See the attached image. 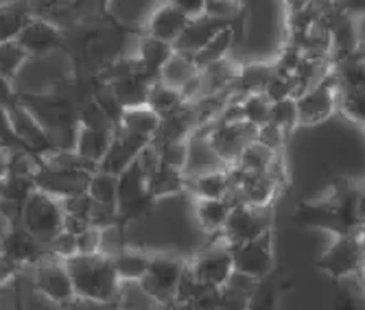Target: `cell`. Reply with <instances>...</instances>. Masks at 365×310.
Instances as JSON below:
<instances>
[{"label": "cell", "instance_id": "1", "mask_svg": "<svg viewBox=\"0 0 365 310\" xmlns=\"http://www.w3.org/2000/svg\"><path fill=\"white\" fill-rule=\"evenodd\" d=\"M295 221L304 227H317L341 234H363V188L346 177H333V190L322 201H300Z\"/></svg>", "mask_w": 365, "mask_h": 310}, {"label": "cell", "instance_id": "2", "mask_svg": "<svg viewBox=\"0 0 365 310\" xmlns=\"http://www.w3.org/2000/svg\"><path fill=\"white\" fill-rule=\"evenodd\" d=\"M73 280L75 297L92 304H114L120 297V280L112 258L103 252L77 254L63 260Z\"/></svg>", "mask_w": 365, "mask_h": 310}, {"label": "cell", "instance_id": "3", "mask_svg": "<svg viewBox=\"0 0 365 310\" xmlns=\"http://www.w3.org/2000/svg\"><path fill=\"white\" fill-rule=\"evenodd\" d=\"M274 229V205L256 203H232V210L225 219L223 229L219 232L227 247L245 243L264 232Z\"/></svg>", "mask_w": 365, "mask_h": 310}, {"label": "cell", "instance_id": "4", "mask_svg": "<svg viewBox=\"0 0 365 310\" xmlns=\"http://www.w3.org/2000/svg\"><path fill=\"white\" fill-rule=\"evenodd\" d=\"M61 219H63L61 201L40 188H33V192L22 205L20 223L36 236L40 243H44V247L57 232H61Z\"/></svg>", "mask_w": 365, "mask_h": 310}, {"label": "cell", "instance_id": "5", "mask_svg": "<svg viewBox=\"0 0 365 310\" xmlns=\"http://www.w3.org/2000/svg\"><path fill=\"white\" fill-rule=\"evenodd\" d=\"M230 254L235 275L260 282L269 278L274 271V234L264 232L252 240H245V243L232 245Z\"/></svg>", "mask_w": 365, "mask_h": 310}, {"label": "cell", "instance_id": "6", "mask_svg": "<svg viewBox=\"0 0 365 310\" xmlns=\"http://www.w3.org/2000/svg\"><path fill=\"white\" fill-rule=\"evenodd\" d=\"M217 236H219V240L210 238V245L206 249L199 252L192 260L184 262L186 273H190L197 282H202L208 289L225 286L232 280V275H235L230 247L223 243L219 232H217Z\"/></svg>", "mask_w": 365, "mask_h": 310}, {"label": "cell", "instance_id": "7", "mask_svg": "<svg viewBox=\"0 0 365 310\" xmlns=\"http://www.w3.org/2000/svg\"><path fill=\"white\" fill-rule=\"evenodd\" d=\"M337 90L339 81L330 68V73L322 81L307 88L300 96H295L297 127H313L333 116L337 110Z\"/></svg>", "mask_w": 365, "mask_h": 310}, {"label": "cell", "instance_id": "8", "mask_svg": "<svg viewBox=\"0 0 365 310\" xmlns=\"http://www.w3.org/2000/svg\"><path fill=\"white\" fill-rule=\"evenodd\" d=\"M363 260H365L363 234H341L328 247V252L315 262V267L328 273L333 280H344L348 275H354L363 269Z\"/></svg>", "mask_w": 365, "mask_h": 310}, {"label": "cell", "instance_id": "9", "mask_svg": "<svg viewBox=\"0 0 365 310\" xmlns=\"http://www.w3.org/2000/svg\"><path fill=\"white\" fill-rule=\"evenodd\" d=\"M182 273H184V262L158 256L149 260L147 273L138 280V284L149 299H153L164 308H173Z\"/></svg>", "mask_w": 365, "mask_h": 310}, {"label": "cell", "instance_id": "10", "mask_svg": "<svg viewBox=\"0 0 365 310\" xmlns=\"http://www.w3.org/2000/svg\"><path fill=\"white\" fill-rule=\"evenodd\" d=\"M256 129L254 125L241 120V123H215L204 135L208 140V147L221 160L225 166H232L241 155V151L256 140Z\"/></svg>", "mask_w": 365, "mask_h": 310}, {"label": "cell", "instance_id": "11", "mask_svg": "<svg viewBox=\"0 0 365 310\" xmlns=\"http://www.w3.org/2000/svg\"><path fill=\"white\" fill-rule=\"evenodd\" d=\"M36 269H38V275H36L38 293H42L46 299H51L53 304H59V306H66L75 299L73 280H71L63 260L46 256L36 264Z\"/></svg>", "mask_w": 365, "mask_h": 310}, {"label": "cell", "instance_id": "12", "mask_svg": "<svg viewBox=\"0 0 365 310\" xmlns=\"http://www.w3.org/2000/svg\"><path fill=\"white\" fill-rule=\"evenodd\" d=\"M0 254L16 262L20 269L36 267L42 258L48 256L44 243H40L20 221L11 223V229L0 238Z\"/></svg>", "mask_w": 365, "mask_h": 310}, {"label": "cell", "instance_id": "13", "mask_svg": "<svg viewBox=\"0 0 365 310\" xmlns=\"http://www.w3.org/2000/svg\"><path fill=\"white\" fill-rule=\"evenodd\" d=\"M90 170L81 168H63V166H38V170L33 173V184L36 188L63 199L75 192H83L88 186Z\"/></svg>", "mask_w": 365, "mask_h": 310}, {"label": "cell", "instance_id": "14", "mask_svg": "<svg viewBox=\"0 0 365 310\" xmlns=\"http://www.w3.org/2000/svg\"><path fill=\"white\" fill-rule=\"evenodd\" d=\"M16 42L31 55H46L51 51H59L66 48V38L59 29V24L42 18V16H33L26 26L16 36Z\"/></svg>", "mask_w": 365, "mask_h": 310}, {"label": "cell", "instance_id": "15", "mask_svg": "<svg viewBox=\"0 0 365 310\" xmlns=\"http://www.w3.org/2000/svg\"><path fill=\"white\" fill-rule=\"evenodd\" d=\"M145 145H149L147 138L129 133L127 129L116 125L114 133H112V140H110V147H108L106 155L101 157V162H98L96 168H101L112 175H118L129 162H134L138 157V153L143 151Z\"/></svg>", "mask_w": 365, "mask_h": 310}, {"label": "cell", "instance_id": "16", "mask_svg": "<svg viewBox=\"0 0 365 310\" xmlns=\"http://www.w3.org/2000/svg\"><path fill=\"white\" fill-rule=\"evenodd\" d=\"M175 48L171 42H164L160 38H153L149 33H143L138 40V51H136V73L143 75L147 81H158L160 79V71L164 68L171 57H173Z\"/></svg>", "mask_w": 365, "mask_h": 310}, {"label": "cell", "instance_id": "17", "mask_svg": "<svg viewBox=\"0 0 365 310\" xmlns=\"http://www.w3.org/2000/svg\"><path fill=\"white\" fill-rule=\"evenodd\" d=\"M114 133V125H101V127H88V125H75V140H73V151L81 155L88 162H94L98 166L101 157L106 155L110 140Z\"/></svg>", "mask_w": 365, "mask_h": 310}, {"label": "cell", "instance_id": "18", "mask_svg": "<svg viewBox=\"0 0 365 310\" xmlns=\"http://www.w3.org/2000/svg\"><path fill=\"white\" fill-rule=\"evenodd\" d=\"M186 22H188V16L184 11H180L175 5L167 3V0H162V3L151 11L149 20L145 24V33L173 44L180 38V33L184 31Z\"/></svg>", "mask_w": 365, "mask_h": 310}, {"label": "cell", "instance_id": "19", "mask_svg": "<svg viewBox=\"0 0 365 310\" xmlns=\"http://www.w3.org/2000/svg\"><path fill=\"white\" fill-rule=\"evenodd\" d=\"M225 24H227V22L217 20V18H210V16H206V14L192 16V18H188L184 31L180 33V38L173 42V48L180 51V53L192 55L195 51L202 48V46L215 36V33H217L221 26H225Z\"/></svg>", "mask_w": 365, "mask_h": 310}, {"label": "cell", "instance_id": "20", "mask_svg": "<svg viewBox=\"0 0 365 310\" xmlns=\"http://www.w3.org/2000/svg\"><path fill=\"white\" fill-rule=\"evenodd\" d=\"M186 190V170L175 168L167 162H158V166L147 175V192L160 201L164 197H175Z\"/></svg>", "mask_w": 365, "mask_h": 310}, {"label": "cell", "instance_id": "21", "mask_svg": "<svg viewBox=\"0 0 365 310\" xmlns=\"http://www.w3.org/2000/svg\"><path fill=\"white\" fill-rule=\"evenodd\" d=\"M328 33H330V59L344 57V55L356 51L359 46H363L356 20L341 11L333 18V22L328 24Z\"/></svg>", "mask_w": 365, "mask_h": 310}, {"label": "cell", "instance_id": "22", "mask_svg": "<svg viewBox=\"0 0 365 310\" xmlns=\"http://www.w3.org/2000/svg\"><path fill=\"white\" fill-rule=\"evenodd\" d=\"M274 75V63L272 61H247L239 63L237 79L232 83L230 94L245 96V94H258L264 92V86L269 83Z\"/></svg>", "mask_w": 365, "mask_h": 310}, {"label": "cell", "instance_id": "23", "mask_svg": "<svg viewBox=\"0 0 365 310\" xmlns=\"http://www.w3.org/2000/svg\"><path fill=\"white\" fill-rule=\"evenodd\" d=\"M239 73V61H232L227 57L206 66L199 71L202 77V96L204 94H230L232 83Z\"/></svg>", "mask_w": 365, "mask_h": 310}, {"label": "cell", "instance_id": "24", "mask_svg": "<svg viewBox=\"0 0 365 310\" xmlns=\"http://www.w3.org/2000/svg\"><path fill=\"white\" fill-rule=\"evenodd\" d=\"M235 42H237V26H235V22H227L225 26H221L215 33V36L202 48L195 51L190 57H192L195 66L199 68V71H202V68H206V66L227 57L232 46H235Z\"/></svg>", "mask_w": 365, "mask_h": 310}, {"label": "cell", "instance_id": "25", "mask_svg": "<svg viewBox=\"0 0 365 310\" xmlns=\"http://www.w3.org/2000/svg\"><path fill=\"white\" fill-rule=\"evenodd\" d=\"M184 103H186V98H184L180 88H173V86L164 83L160 79L149 86L147 98H145V105H149L160 118L180 112Z\"/></svg>", "mask_w": 365, "mask_h": 310}, {"label": "cell", "instance_id": "26", "mask_svg": "<svg viewBox=\"0 0 365 310\" xmlns=\"http://www.w3.org/2000/svg\"><path fill=\"white\" fill-rule=\"evenodd\" d=\"M232 210V201L227 197H215V199H197L195 203V217L197 223L204 232L215 234L221 232L225 225V219Z\"/></svg>", "mask_w": 365, "mask_h": 310}, {"label": "cell", "instance_id": "27", "mask_svg": "<svg viewBox=\"0 0 365 310\" xmlns=\"http://www.w3.org/2000/svg\"><path fill=\"white\" fill-rule=\"evenodd\" d=\"M160 125V116L149 108V105H131V108H123L120 116H118V127L127 129L129 133H136L140 138H149L153 135V131Z\"/></svg>", "mask_w": 365, "mask_h": 310}, {"label": "cell", "instance_id": "28", "mask_svg": "<svg viewBox=\"0 0 365 310\" xmlns=\"http://www.w3.org/2000/svg\"><path fill=\"white\" fill-rule=\"evenodd\" d=\"M33 18V9L29 0H16V3L0 5V42L16 40L18 33Z\"/></svg>", "mask_w": 365, "mask_h": 310}, {"label": "cell", "instance_id": "29", "mask_svg": "<svg viewBox=\"0 0 365 310\" xmlns=\"http://www.w3.org/2000/svg\"><path fill=\"white\" fill-rule=\"evenodd\" d=\"M110 258H112L114 271H116L120 282H138L147 273V267H149V260H151V256H147V254H143L138 249H129V247L118 249Z\"/></svg>", "mask_w": 365, "mask_h": 310}, {"label": "cell", "instance_id": "30", "mask_svg": "<svg viewBox=\"0 0 365 310\" xmlns=\"http://www.w3.org/2000/svg\"><path fill=\"white\" fill-rule=\"evenodd\" d=\"M186 190H190L195 199L227 197L230 175H227V170H210V173H204V175L186 177Z\"/></svg>", "mask_w": 365, "mask_h": 310}, {"label": "cell", "instance_id": "31", "mask_svg": "<svg viewBox=\"0 0 365 310\" xmlns=\"http://www.w3.org/2000/svg\"><path fill=\"white\" fill-rule=\"evenodd\" d=\"M145 192H147V177L143 173L140 164L134 160L116 175V205L131 201V199H138Z\"/></svg>", "mask_w": 365, "mask_h": 310}, {"label": "cell", "instance_id": "32", "mask_svg": "<svg viewBox=\"0 0 365 310\" xmlns=\"http://www.w3.org/2000/svg\"><path fill=\"white\" fill-rule=\"evenodd\" d=\"M199 75V68L195 66L192 57L188 53H180L175 51L173 57L164 63V68L160 71V81L169 83L173 88H184L188 81H192Z\"/></svg>", "mask_w": 365, "mask_h": 310}, {"label": "cell", "instance_id": "33", "mask_svg": "<svg viewBox=\"0 0 365 310\" xmlns=\"http://www.w3.org/2000/svg\"><path fill=\"white\" fill-rule=\"evenodd\" d=\"M86 192L94 199V203L106 205V208H116V175L106 173L101 168L92 170Z\"/></svg>", "mask_w": 365, "mask_h": 310}, {"label": "cell", "instance_id": "34", "mask_svg": "<svg viewBox=\"0 0 365 310\" xmlns=\"http://www.w3.org/2000/svg\"><path fill=\"white\" fill-rule=\"evenodd\" d=\"M29 59H31V55L16 40L0 42V79L14 83L18 73L22 71Z\"/></svg>", "mask_w": 365, "mask_h": 310}, {"label": "cell", "instance_id": "35", "mask_svg": "<svg viewBox=\"0 0 365 310\" xmlns=\"http://www.w3.org/2000/svg\"><path fill=\"white\" fill-rule=\"evenodd\" d=\"M337 108L341 116L354 125H365V88H341L337 90Z\"/></svg>", "mask_w": 365, "mask_h": 310}, {"label": "cell", "instance_id": "36", "mask_svg": "<svg viewBox=\"0 0 365 310\" xmlns=\"http://www.w3.org/2000/svg\"><path fill=\"white\" fill-rule=\"evenodd\" d=\"M241 98V112H243V120L254 125V127H260L269 120V108H272V100L264 96L262 92L258 94H245V96H239Z\"/></svg>", "mask_w": 365, "mask_h": 310}, {"label": "cell", "instance_id": "37", "mask_svg": "<svg viewBox=\"0 0 365 310\" xmlns=\"http://www.w3.org/2000/svg\"><path fill=\"white\" fill-rule=\"evenodd\" d=\"M264 96L269 100H282V98H295L302 94V86L300 79L295 75H282V73H274L269 83L264 86Z\"/></svg>", "mask_w": 365, "mask_h": 310}, {"label": "cell", "instance_id": "38", "mask_svg": "<svg viewBox=\"0 0 365 310\" xmlns=\"http://www.w3.org/2000/svg\"><path fill=\"white\" fill-rule=\"evenodd\" d=\"M278 129H282L289 138L293 129L297 127V112H295V98H282V100H272L269 108V120Z\"/></svg>", "mask_w": 365, "mask_h": 310}, {"label": "cell", "instance_id": "39", "mask_svg": "<svg viewBox=\"0 0 365 310\" xmlns=\"http://www.w3.org/2000/svg\"><path fill=\"white\" fill-rule=\"evenodd\" d=\"M0 145H3L5 149H9V151H26V153H31V155H36L38 157V153L33 151L22 138L18 135V131H16V127H14V123H11V116H9V110L0 103ZM38 162H40V157H38Z\"/></svg>", "mask_w": 365, "mask_h": 310}, {"label": "cell", "instance_id": "40", "mask_svg": "<svg viewBox=\"0 0 365 310\" xmlns=\"http://www.w3.org/2000/svg\"><path fill=\"white\" fill-rule=\"evenodd\" d=\"M202 14L223 22H235L243 14V0H204Z\"/></svg>", "mask_w": 365, "mask_h": 310}, {"label": "cell", "instance_id": "41", "mask_svg": "<svg viewBox=\"0 0 365 310\" xmlns=\"http://www.w3.org/2000/svg\"><path fill=\"white\" fill-rule=\"evenodd\" d=\"M302 61H304V53L297 46L287 44V42H282L280 53L276 55V59H272L274 73H282V75H295L297 71H300Z\"/></svg>", "mask_w": 365, "mask_h": 310}, {"label": "cell", "instance_id": "42", "mask_svg": "<svg viewBox=\"0 0 365 310\" xmlns=\"http://www.w3.org/2000/svg\"><path fill=\"white\" fill-rule=\"evenodd\" d=\"M256 143L269 147L272 151H282L289 143V135L272 123H264L256 129Z\"/></svg>", "mask_w": 365, "mask_h": 310}, {"label": "cell", "instance_id": "43", "mask_svg": "<svg viewBox=\"0 0 365 310\" xmlns=\"http://www.w3.org/2000/svg\"><path fill=\"white\" fill-rule=\"evenodd\" d=\"M304 9L313 22L324 24V26H328L330 22H333V18L339 14L337 0H309V5Z\"/></svg>", "mask_w": 365, "mask_h": 310}, {"label": "cell", "instance_id": "44", "mask_svg": "<svg viewBox=\"0 0 365 310\" xmlns=\"http://www.w3.org/2000/svg\"><path fill=\"white\" fill-rule=\"evenodd\" d=\"M103 232L106 229L96 227V225H90L83 232H79L75 236L77 238V254H96V252H101V247H103Z\"/></svg>", "mask_w": 365, "mask_h": 310}, {"label": "cell", "instance_id": "45", "mask_svg": "<svg viewBox=\"0 0 365 310\" xmlns=\"http://www.w3.org/2000/svg\"><path fill=\"white\" fill-rule=\"evenodd\" d=\"M20 271H22V269H20L16 262H11L9 258H5L3 254H0V286H5V284H9L11 280H16Z\"/></svg>", "mask_w": 365, "mask_h": 310}, {"label": "cell", "instance_id": "46", "mask_svg": "<svg viewBox=\"0 0 365 310\" xmlns=\"http://www.w3.org/2000/svg\"><path fill=\"white\" fill-rule=\"evenodd\" d=\"M337 7L341 14H346L354 20H361L365 14V0H337Z\"/></svg>", "mask_w": 365, "mask_h": 310}, {"label": "cell", "instance_id": "47", "mask_svg": "<svg viewBox=\"0 0 365 310\" xmlns=\"http://www.w3.org/2000/svg\"><path fill=\"white\" fill-rule=\"evenodd\" d=\"M167 3L175 5L180 11H184L188 18L192 16H199L204 11V0H167Z\"/></svg>", "mask_w": 365, "mask_h": 310}, {"label": "cell", "instance_id": "48", "mask_svg": "<svg viewBox=\"0 0 365 310\" xmlns=\"http://www.w3.org/2000/svg\"><path fill=\"white\" fill-rule=\"evenodd\" d=\"M287 11H300L309 5V0H280Z\"/></svg>", "mask_w": 365, "mask_h": 310}, {"label": "cell", "instance_id": "49", "mask_svg": "<svg viewBox=\"0 0 365 310\" xmlns=\"http://www.w3.org/2000/svg\"><path fill=\"white\" fill-rule=\"evenodd\" d=\"M103 3H108V0H103Z\"/></svg>", "mask_w": 365, "mask_h": 310}]
</instances>
